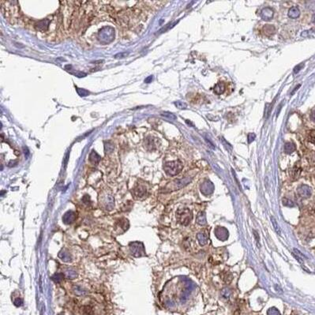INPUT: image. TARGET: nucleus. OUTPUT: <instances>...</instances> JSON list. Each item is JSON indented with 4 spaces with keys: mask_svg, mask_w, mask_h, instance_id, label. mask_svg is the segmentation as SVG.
<instances>
[{
    "mask_svg": "<svg viewBox=\"0 0 315 315\" xmlns=\"http://www.w3.org/2000/svg\"><path fill=\"white\" fill-rule=\"evenodd\" d=\"M183 164L182 162L179 160H174V161L168 162L164 164V169L165 171L166 174H168L170 176H174L179 173L183 169Z\"/></svg>",
    "mask_w": 315,
    "mask_h": 315,
    "instance_id": "obj_1",
    "label": "nucleus"
},
{
    "mask_svg": "<svg viewBox=\"0 0 315 315\" xmlns=\"http://www.w3.org/2000/svg\"><path fill=\"white\" fill-rule=\"evenodd\" d=\"M176 218L179 224L187 226L192 221L193 213L189 208H181L177 211Z\"/></svg>",
    "mask_w": 315,
    "mask_h": 315,
    "instance_id": "obj_2",
    "label": "nucleus"
},
{
    "mask_svg": "<svg viewBox=\"0 0 315 315\" xmlns=\"http://www.w3.org/2000/svg\"><path fill=\"white\" fill-rule=\"evenodd\" d=\"M130 251L133 256L139 258V257H142L145 255V247L141 242H133L130 243Z\"/></svg>",
    "mask_w": 315,
    "mask_h": 315,
    "instance_id": "obj_3",
    "label": "nucleus"
},
{
    "mask_svg": "<svg viewBox=\"0 0 315 315\" xmlns=\"http://www.w3.org/2000/svg\"><path fill=\"white\" fill-rule=\"evenodd\" d=\"M190 182H191V179H190V178H183L182 179H177V180H174L172 183H169V185L166 187V190H168V191H174V190H177L187 186Z\"/></svg>",
    "mask_w": 315,
    "mask_h": 315,
    "instance_id": "obj_4",
    "label": "nucleus"
},
{
    "mask_svg": "<svg viewBox=\"0 0 315 315\" xmlns=\"http://www.w3.org/2000/svg\"><path fill=\"white\" fill-rule=\"evenodd\" d=\"M129 227H130V224L126 219H120L115 224V231L117 235H122L128 230Z\"/></svg>",
    "mask_w": 315,
    "mask_h": 315,
    "instance_id": "obj_5",
    "label": "nucleus"
},
{
    "mask_svg": "<svg viewBox=\"0 0 315 315\" xmlns=\"http://www.w3.org/2000/svg\"><path fill=\"white\" fill-rule=\"evenodd\" d=\"M297 193L301 198H308L312 194V190L310 187L307 185H301L297 189Z\"/></svg>",
    "mask_w": 315,
    "mask_h": 315,
    "instance_id": "obj_6",
    "label": "nucleus"
},
{
    "mask_svg": "<svg viewBox=\"0 0 315 315\" xmlns=\"http://www.w3.org/2000/svg\"><path fill=\"white\" fill-rule=\"evenodd\" d=\"M132 193L135 199H140V198H144L145 196V194H146V189L143 186L137 185L133 189Z\"/></svg>",
    "mask_w": 315,
    "mask_h": 315,
    "instance_id": "obj_7",
    "label": "nucleus"
},
{
    "mask_svg": "<svg viewBox=\"0 0 315 315\" xmlns=\"http://www.w3.org/2000/svg\"><path fill=\"white\" fill-rule=\"evenodd\" d=\"M213 189H214L213 184L210 181H205L204 183L201 185V190L205 195H208L210 193H212Z\"/></svg>",
    "mask_w": 315,
    "mask_h": 315,
    "instance_id": "obj_8",
    "label": "nucleus"
},
{
    "mask_svg": "<svg viewBox=\"0 0 315 315\" xmlns=\"http://www.w3.org/2000/svg\"><path fill=\"white\" fill-rule=\"evenodd\" d=\"M76 220V213L74 211H68L63 215V221L66 224H71Z\"/></svg>",
    "mask_w": 315,
    "mask_h": 315,
    "instance_id": "obj_9",
    "label": "nucleus"
},
{
    "mask_svg": "<svg viewBox=\"0 0 315 315\" xmlns=\"http://www.w3.org/2000/svg\"><path fill=\"white\" fill-rule=\"evenodd\" d=\"M274 12L273 10L270 7H265L261 12V17L264 20V21H270L273 17Z\"/></svg>",
    "mask_w": 315,
    "mask_h": 315,
    "instance_id": "obj_10",
    "label": "nucleus"
},
{
    "mask_svg": "<svg viewBox=\"0 0 315 315\" xmlns=\"http://www.w3.org/2000/svg\"><path fill=\"white\" fill-rule=\"evenodd\" d=\"M215 234H216V237L218 238L219 239L221 240H225L227 239V237H228V232L225 228L224 227H218L216 228V230H215Z\"/></svg>",
    "mask_w": 315,
    "mask_h": 315,
    "instance_id": "obj_11",
    "label": "nucleus"
},
{
    "mask_svg": "<svg viewBox=\"0 0 315 315\" xmlns=\"http://www.w3.org/2000/svg\"><path fill=\"white\" fill-rule=\"evenodd\" d=\"M197 239L198 240V242L201 246H205L207 244L208 240V235L206 231H202L197 235Z\"/></svg>",
    "mask_w": 315,
    "mask_h": 315,
    "instance_id": "obj_12",
    "label": "nucleus"
},
{
    "mask_svg": "<svg viewBox=\"0 0 315 315\" xmlns=\"http://www.w3.org/2000/svg\"><path fill=\"white\" fill-rule=\"evenodd\" d=\"M49 24H50V21H49L48 19H44V20H42V21H40L39 22H37V24H36V29H37L39 31H46V30L48 29Z\"/></svg>",
    "mask_w": 315,
    "mask_h": 315,
    "instance_id": "obj_13",
    "label": "nucleus"
},
{
    "mask_svg": "<svg viewBox=\"0 0 315 315\" xmlns=\"http://www.w3.org/2000/svg\"><path fill=\"white\" fill-rule=\"evenodd\" d=\"M288 17L292 19H296L300 15V11L297 6H292V8L288 11Z\"/></svg>",
    "mask_w": 315,
    "mask_h": 315,
    "instance_id": "obj_14",
    "label": "nucleus"
},
{
    "mask_svg": "<svg viewBox=\"0 0 315 315\" xmlns=\"http://www.w3.org/2000/svg\"><path fill=\"white\" fill-rule=\"evenodd\" d=\"M145 147L147 148L149 150H153L156 148V139L153 137H149L145 140Z\"/></svg>",
    "mask_w": 315,
    "mask_h": 315,
    "instance_id": "obj_15",
    "label": "nucleus"
},
{
    "mask_svg": "<svg viewBox=\"0 0 315 315\" xmlns=\"http://www.w3.org/2000/svg\"><path fill=\"white\" fill-rule=\"evenodd\" d=\"M263 31L265 32L266 36H273V34L276 32L275 27L273 25H266L263 28Z\"/></svg>",
    "mask_w": 315,
    "mask_h": 315,
    "instance_id": "obj_16",
    "label": "nucleus"
},
{
    "mask_svg": "<svg viewBox=\"0 0 315 315\" xmlns=\"http://www.w3.org/2000/svg\"><path fill=\"white\" fill-rule=\"evenodd\" d=\"M225 89H226V86H225L224 83L219 82V83H217V84L216 85V86H215L214 92L216 94L221 95L224 93Z\"/></svg>",
    "mask_w": 315,
    "mask_h": 315,
    "instance_id": "obj_17",
    "label": "nucleus"
},
{
    "mask_svg": "<svg viewBox=\"0 0 315 315\" xmlns=\"http://www.w3.org/2000/svg\"><path fill=\"white\" fill-rule=\"evenodd\" d=\"M100 160V156L95 151H92L89 155V161L93 164H97Z\"/></svg>",
    "mask_w": 315,
    "mask_h": 315,
    "instance_id": "obj_18",
    "label": "nucleus"
},
{
    "mask_svg": "<svg viewBox=\"0 0 315 315\" xmlns=\"http://www.w3.org/2000/svg\"><path fill=\"white\" fill-rule=\"evenodd\" d=\"M295 150V145L294 143L292 142H287L284 145V152L286 153L290 154Z\"/></svg>",
    "mask_w": 315,
    "mask_h": 315,
    "instance_id": "obj_19",
    "label": "nucleus"
},
{
    "mask_svg": "<svg viewBox=\"0 0 315 315\" xmlns=\"http://www.w3.org/2000/svg\"><path fill=\"white\" fill-rule=\"evenodd\" d=\"M197 223L200 225H205L206 224V216L205 212H200L197 216Z\"/></svg>",
    "mask_w": 315,
    "mask_h": 315,
    "instance_id": "obj_20",
    "label": "nucleus"
},
{
    "mask_svg": "<svg viewBox=\"0 0 315 315\" xmlns=\"http://www.w3.org/2000/svg\"><path fill=\"white\" fill-rule=\"evenodd\" d=\"M59 257L64 261H69L71 260V257L69 254V253L65 251V250H62L61 252H59Z\"/></svg>",
    "mask_w": 315,
    "mask_h": 315,
    "instance_id": "obj_21",
    "label": "nucleus"
},
{
    "mask_svg": "<svg viewBox=\"0 0 315 315\" xmlns=\"http://www.w3.org/2000/svg\"><path fill=\"white\" fill-rule=\"evenodd\" d=\"M82 314H85V315H92L93 314V308L89 306H85V307H82Z\"/></svg>",
    "mask_w": 315,
    "mask_h": 315,
    "instance_id": "obj_22",
    "label": "nucleus"
},
{
    "mask_svg": "<svg viewBox=\"0 0 315 315\" xmlns=\"http://www.w3.org/2000/svg\"><path fill=\"white\" fill-rule=\"evenodd\" d=\"M161 116H164V118H166V119H168L169 120L176 119L175 115H174V114L171 113V112H168V111H164V112H162Z\"/></svg>",
    "mask_w": 315,
    "mask_h": 315,
    "instance_id": "obj_23",
    "label": "nucleus"
},
{
    "mask_svg": "<svg viewBox=\"0 0 315 315\" xmlns=\"http://www.w3.org/2000/svg\"><path fill=\"white\" fill-rule=\"evenodd\" d=\"M271 221H272V224H273V227H274V229H275V231H276V233H277L278 235H280V234H281V231H280V229H279V225H278L277 222H276V219L274 218V216H271Z\"/></svg>",
    "mask_w": 315,
    "mask_h": 315,
    "instance_id": "obj_24",
    "label": "nucleus"
},
{
    "mask_svg": "<svg viewBox=\"0 0 315 315\" xmlns=\"http://www.w3.org/2000/svg\"><path fill=\"white\" fill-rule=\"evenodd\" d=\"M66 277L69 278V279H73L77 277V276L78 275H77V273H76L74 270L69 269V270H67V271L66 272Z\"/></svg>",
    "mask_w": 315,
    "mask_h": 315,
    "instance_id": "obj_25",
    "label": "nucleus"
},
{
    "mask_svg": "<svg viewBox=\"0 0 315 315\" xmlns=\"http://www.w3.org/2000/svg\"><path fill=\"white\" fill-rule=\"evenodd\" d=\"M77 92H78V93L81 97H86V96L89 94V92L87 91L86 89H85V88H77Z\"/></svg>",
    "mask_w": 315,
    "mask_h": 315,
    "instance_id": "obj_26",
    "label": "nucleus"
},
{
    "mask_svg": "<svg viewBox=\"0 0 315 315\" xmlns=\"http://www.w3.org/2000/svg\"><path fill=\"white\" fill-rule=\"evenodd\" d=\"M174 105L176 106V107L179 108V109H186L187 107V103H185L184 102H182V101L180 100L175 101V102H174Z\"/></svg>",
    "mask_w": 315,
    "mask_h": 315,
    "instance_id": "obj_27",
    "label": "nucleus"
},
{
    "mask_svg": "<svg viewBox=\"0 0 315 315\" xmlns=\"http://www.w3.org/2000/svg\"><path fill=\"white\" fill-rule=\"evenodd\" d=\"M113 149L114 146L112 144H111V143H106V145H105V152H106L107 153H111V152L113 151Z\"/></svg>",
    "mask_w": 315,
    "mask_h": 315,
    "instance_id": "obj_28",
    "label": "nucleus"
},
{
    "mask_svg": "<svg viewBox=\"0 0 315 315\" xmlns=\"http://www.w3.org/2000/svg\"><path fill=\"white\" fill-rule=\"evenodd\" d=\"M283 205L285 206H288V207H293L294 206V203L291 200L288 199V198H284L283 199Z\"/></svg>",
    "mask_w": 315,
    "mask_h": 315,
    "instance_id": "obj_29",
    "label": "nucleus"
},
{
    "mask_svg": "<svg viewBox=\"0 0 315 315\" xmlns=\"http://www.w3.org/2000/svg\"><path fill=\"white\" fill-rule=\"evenodd\" d=\"M63 274H61V273H57V274L54 275V276L52 277V279L53 280H55V282H60L62 279H63Z\"/></svg>",
    "mask_w": 315,
    "mask_h": 315,
    "instance_id": "obj_30",
    "label": "nucleus"
},
{
    "mask_svg": "<svg viewBox=\"0 0 315 315\" xmlns=\"http://www.w3.org/2000/svg\"><path fill=\"white\" fill-rule=\"evenodd\" d=\"M128 54H129L128 52L119 53V54H117V55H115V58H116V59H122V58H124V57H126V55H128Z\"/></svg>",
    "mask_w": 315,
    "mask_h": 315,
    "instance_id": "obj_31",
    "label": "nucleus"
},
{
    "mask_svg": "<svg viewBox=\"0 0 315 315\" xmlns=\"http://www.w3.org/2000/svg\"><path fill=\"white\" fill-rule=\"evenodd\" d=\"M255 137H256V136H255V134H253V133H251V134H248V138H247L248 142L251 143L253 141H254V139H255Z\"/></svg>",
    "mask_w": 315,
    "mask_h": 315,
    "instance_id": "obj_32",
    "label": "nucleus"
},
{
    "mask_svg": "<svg viewBox=\"0 0 315 315\" xmlns=\"http://www.w3.org/2000/svg\"><path fill=\"white\" fill-rule=\"evenodd\" d=\"M225 294H226V295H225V297H226V298L229 297V295H230V294H231V292H230V290H229L228 288H224V290L222 291L223 296H224V295Z\"/></svg>",
    "mask_w": 315,
    "mask_h": 315,
    "instance_id": "obj_33",
    "label": "nucleus"
},
{
    "mask_svg": "<svg viewBox=\"0 0 315 315\" xmlns=\"http://www.w3.org/2000/svg\"><path fill=\"white\" fill-rule=\"evenodd\" d=\"M310 141H315V130H312L310 133V136H309Z\"/></svg>",
    "mask_w": 315,
    "mask_h": 315,
    "instance_id": "obj_34",
    "label": "nucleus"
},
{
    "mask_svg": "<svg viewBox=\"0 0 315 315\" xmlns=\"http://www.w3.org/2000/svg\"><path fill=\"white\" fill-rule=\"evenodd\" d=\"M303 64H301V65L297 66L295 68V69H294L295 73H297V72L299 71V70H300V69H301V68L303 67Z\"/></svg>",
    "mask_w": 315,
    "mask_h": 315,
    "instance_id": "obj_35",
    "label": "nucleus"
},
{
    "mask_svg": "<svg viewBox=\"0 0 315 315\" xmlns=\"http://www.w3.org/2000/svg\"><path fill=\"white\" fill-rule=\"evenodd\" d=\"M153 76H149V77H148L145 80V83H150V82H152V80H153Z\"/></svg>",
    "mask_w": 315,
    "mask_h": 315,
    "instance_id": "obj_36",
    "label": "nucleus"
},
{
    "mask_svg": "<svg viewBox=\"0 0 315 315\" xmlns=\"http://www.w3.org/2000/svg\"><path fill=\"white\" fill-rule=\"evenodd\" d=\"M310 118H311V119L313 120V122H315V111H312V113H311V115H310Z\"/></svg>",
    "mask_w": 315,
    "mask_h": 315,
    "instance_id": "obj_37",
    "label": "nucleus"
},
{
    "mask_svg": "<svg viewBox=\"0 0 315 315\" xmlns=\"http://www.w3.org/2000/svg\"><path fill=\"white\" fill-rule=\"evenodd\" d=\"M312 21H313V23H315V14L313 15V17H312Z\"/></svg>",
    "mask_w": 315,
    "mask_h": 315,
    "instance_id": "obj_38",
    "label": "nucleus"
}]
</instances>
